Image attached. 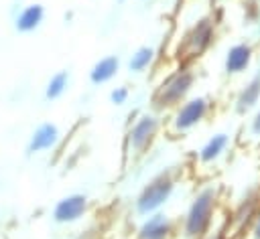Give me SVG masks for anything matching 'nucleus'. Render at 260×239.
Instances as JSON below:
<instances>
[{
	"label": "nucleus",
	"mask_w": 260,
	"mask_h": 239,
	"mask_svg": "<svg viewBox=\"0 0 260 239\" xmlns=\"http://www.w3.org/2000/svg\"><path fill=\"white\" fill-rule=\"evenodd\" d=\"M254 63V47L248 41H240L234 43L232 47H228L225 55H223V73L228 77H238L244 75L246 71H250Z\"/></svg>",
	"instance_id": "obj_10"
},
{
	"label": "nucleus",
	"mask_w": 260,
	"mask_h": 239,
	"mask_svg": "<svg viewBox=\"0 0 260 239\" xmlns=\"http://www.w3.org/2000/svg\"><path fill=\"white\" fill-rule=\"evenodd\" d=\"M205 239H223V233H221V231H213V233L207 235Z\"/></svg>",
	"instance_id": "obj_21"
},
{
	"label": "nucleus",
	"mask_w": 260,
	"mask_h": 239,
	"mask_svg": "<svg viewBox=\"0 0 260 239\" xmlns=\"http://www.w3.org/2000/svg\"><path fill=\"white\" fill-rule=\"evenodd\" d=\"M219 201L221 194L217 184H205L193 194L181 221L183 239H205L207 235H211Z\"/></svg>",
	"instance_id": "obj_1"
},
{
	"label": "nucleus",
	"mask_w": 260,
	"mask_h": 239,
	"mask_svg": "<svg viewBox=\"0 0 260 239\" xmlns=\"http://www.w3.org/2000/svg\"><path fill=\"white\" fill-rule=\"evenodd\" d=\"M116 2H118V4H124V2H128V0H116Z\"/></svg>",
	"instance_id": "obj_22"
},
{
	"label": "nucleus",
	"mask_w": 260,
	"mask_h": 239,
	"mask_svg": "<svg viewBox=\"0 0 260 239\" xmlns=\"http://www.w3.org/2000/svg\"><path fill=\"white\" fill-rule=\"evenodd\" d=\"M248 132H250V136H254V138H260V105L252 111V115H250V122H248Z\"/></svg>",
	"instance_id": "obj_19"
},
{
	"label": "nucleus",
	"mask_w": 260,
	"mask_h": 239,
	"mask_svg": "<svg viewBox=\"0 0 260 239\" xmlns=\"http://www.w3.org/2000/svg\"><path fill=\"white\" fill-rule=\"evenodd\" d=\"M211 2H213V4H217V2H221V0H211Z\"/></svg>",
	"instance_id": "obj_23"
},
{
	"label": "nucleus",
	"mask_w": 260,
	"mask_h": 239,
	"mask_svg": "<svg viewBox=\"0 0 260 239\" xmlns=\"http://www.w3.org/2000/svg\"><path fill=\"white\" fill-rule=\"evenodd\" d=\"M154 59H156V49L152 45H140L128 57L126 67H128L130 73L138 75V73H144L146 69H150L152 63H154Z\"/></svg>",
	"instance_id": "obj_16"
},
{
	"label": "nucleus",
	"mask_w": 260,
	"mask_h": 239,
	"mask_svg": "<svg viewBox=\"0 0 260 239\" xmlns=\"http://www.w3.org/2000/svg\"><path fill=\"white\" fill-rule=\"evenodd\" d=\"M232 144V136L228 132H215L213 136H209L201 148L197 150V162L203 164V166H209V164H215L230 148Z\"/></svg>",
	"instance_id": "obj_13"
},
{
	"label": "nucleus",
	"mask_w": 260,
	"mask_h": 239,
	"mask_svg": "<svg viewBox=\"0 0 260 239\" xmlns=\"http://www.w3.org/2000/svg\"><path fill=\"white\" fill-rule=\"evenodd\" d=\"M175 221L169 213L158 211L152 213L148 217H144L136 231H134V239H173L175 237Z\"/></svg>",
	"instance_id": "obj_9"
},
{
	"label": "nucleus",
	"mask_w": 260,
	"mask_h": 239,
	"mask_svg": "<svg viewBox=\"0 0 260 239\" xmlns=\"http://www.w3.org/2000/svg\"><path fill=\"white\" fill-rule=\"evenodd\" d=\"M260 105V69L254 71L234 97V113L246 117Z\"/></svg>",
	"instance_id": "obj_11"
},
{
	"label": "nucleus",
	"mask_w": 260,
	"mask_h": 239,
	"mask_svg": "<svg viewBox=\"0 0 260 239\" xmlns=\"http://www.w3.org/2000/svg\"><path fill=\"white\" fill-rule=\"evenodd\" d=\"M120 67H122V61L118 55H104L89 67L87 79L91 85H98V87L106 85L120 73Z\"/></svg>",
	"instance_id": "obj_14"
},
{
	"label": "nucleus",
	"mask_w": 260,
	"mask_h": 239,
	"mask_svg": "<svg viewBox=\"0 0 260 239\" xmlns=\"http://www.w3.org/2000/svg\"><path fill=\"white\" fill-rule=\"evenodd\" d=\"M260 209V184L254 182L250 184L242 196L236 201L234 209H232V215H230V235H236V237H244L250 223L254 221L256 213Z\"/></svg>",
	"instance_id": "obj_7"
},
{
	"label": "nucleus",
	"mask_w": 260,
	"mask_h": 239,
	"mask_svg": "<svg viewBox=\"0 0 260 239\" xmlns=\"http://www.w3.org/2000/svg\"><path fill=\"white\" fill-rule=\"evenodd\" d=\"M69 83H71V73H69L67 69L55 71V73L47 79V83H45V91H43L45 99H47V101H57V99H61V97L65 95V91L69 89Z\"/></svg>",
	"instance_id": "obj_17"
},
{
	"label": "nucleus",
	"mask_w": 260,
	"mask_h": 239,
	"mask_svg": "<svg viewBox=\"0 0 260 239\" xmlns=\"http://www.w3.org/2000/svg\"><path fill=\"white\" fill-rule=\"evenodd\" d=\"M244 239H260V209H258V213H256L254 221L250 223V227H248V231H246Z\"/></svg>",
	"instance_id": "obj_20"
},
{
	"label": "nucleus",
	"mask_w": 260,
	"mask_h": 239,
	"mask_svg": "<svg viewBox=\"0 0 260 239\" xmlns=\"http://www.w3.org/2000/svg\"><path fill=\"white\" fill-rule=\"evenodd\" d=\"M89 211V198L85 192H69L61 196L51 211V219L57 225H73L81 221Z\"/></svg>",
	"instance_id": "obj_8"
},
{
	"label": "nucleus",
	"mask_w": 260,
	"mask_h": 239,
	"mask_svg": "<svg viewBox=\"0 0 260 239\" xmlns=\"http://www.w3.org/2000/svg\"><path fill=\"white\" fill-rule=\"evenodd\" d=\"M160 128H162V122L156 113H152V111L138 113L136 120L126 130V140H124L126 154L132 158L144 156L154 146Z\"/></svg>",
	"instance_id": "obj_5"
},
{
	"label": "nucleus",
	"mask_w": 260,
	"mask_h": 239,
	"mask_svg": "<svg viewBox=\"0 0 260 239\" xmlns=\"http://www.w3.org/2000/svg\"><path fill=\"white\" fill-rule=\"evenodd\" d=\"M128 97H130V89H128L126 85H116V87H112L110 93H108V99H110V103H114V105H124V103L128 101Z\"/></svg>",
	"instance_id": "obj_18"
},
{
	"label": "nucleus",
	"mask_w": 260,
	"mask_h": 239,
	"mask_svg": "<svg viewBox=\"0 0 260 239\" xmlns=\"http://www.w3.org/2000/svg\"><path fill=\"white\" fill-rule=\"evenodd\" d=\"M209 111H211V101L205 95H191L187 101H183L177 109L171 111L169 128L173 134H187L199 124H203Z\"/></svg>",
	"instance_id": "obj_6"
},
{
	"label": "nucleus",
	"mask_w": 260,
	"mask_h": 239,
	"mask_svg": "<svg viewBox=\"0 0 260 239\" xmlns=\"http://www.w3.org/2000/svg\"><path fill=\"white\" fill-rule=\"evenodd\" d=\"M61 138V130L57 124L53 122H41L28 136V142H26V154L28 156H35V154H43V152H49L57 146Z\"/></svg>",
	"instance_id": "obj_12"
},
{
	"label": "nucleus",
	"mask_w": 260,
	"mask_h": 239,
	"mask_svg": "<svg viewBox=\"0 0 260 239\" xmlns=\"http://www.w3.org/2000/svg\"><path fill=\"white\" fill-rule=\"evenodd\" d=\"M175 190H177V172L173 168H165V170L156 172L138 190L134 205H132L134 215L144 219L152 213L162 211L167 207V203L173 198Z\"/></svg>",
	"instance_id": "obj_3"
},
{
	"label": "nucleus",
	"mask_w": 260,
	"mask_h": 239,
	"mask_svg": "<svg viewBox=\"0 0 260 239\" xmlns=\"http://www.w3.org/2000/svg\"><path fill=\"white\" fill-rule=\"evenodd\" d=\"M197 75L191 67L181 65L175 71H171L152 91L150 105L154 111H173L183 101L191 97V91L195 87Z\"/></svg>",
	"instance_id": "obj_2"
},
{
	"label": "nucleus",
	"mask_w": 260,
	"mask_h": 239,
	"mask_svg": "<svg viewBox=\"0 0 260 239\" xmlns=\"http://www.w3.org/2000/svg\"><path fill=\"white\" fill-rule=\"evenodd\" d=\"M45 20V6L39 2L26 4L22 8H18V12L14 14L12 22H14V30L20 34H28L35 32Z\"/></svg>",
	"instance_id": "obj_15"
},
{
	"label": "nucleus",
	"mask_w": 260,
	"mask_h": 239,
	"mask_svg": "<svg viewBox=\"0 0 260 239\" xmlns=\"http://www.w3.org/2000/svg\"><path fill=\"white\" fill-rule=\"evenodd\" d=\"M215 36H217L215 18L209 14L197 18L183 32V36L177 45V57L181 61H195V59L203 57L211 49V45L215 43Z\"/></svg>",
	"instance_id": "obj_4"
}]
</instances>
